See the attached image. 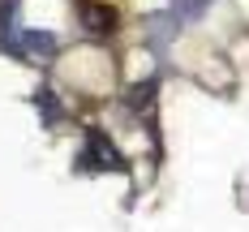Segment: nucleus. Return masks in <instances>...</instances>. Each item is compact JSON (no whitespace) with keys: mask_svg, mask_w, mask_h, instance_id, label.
I'll list each match as a JSON object with an SVG mask.
<instances>
[{"mask_svg":"<svg viewBox=\"0 0 249 232\" xmlns=\"http://www.w3.org/2000/svg\"><path fill=\"white\" fill-rule=\"evenodd\" d=\"M0 48L9 52V56H22V60H48V56L60 52V39L52 30H22L18 26V35H4L0 39Z\"/></svg>","mask_w":249,"mask_h":232,"instance_id":"nucleus-1","label":"nucleus"},{"mask_svg":"<svg viewBox=\"0 0 249 232\" xmlns=\"http://www.w3.org/2000/svg\"><path fill=\"white\" fill-rule=\"evenodd\" d=\"M77 163H82V172H121V168H124L121 151L107 142L103 129H90V133H86V151H82Z\"/></svg>","mask_w":249,"mask_h":232,"instance_id":"nucleus-2","label":"nucleus"},{"mask_svg":"<svg viewBox=\"0 0 249 232\" xmlns=\"http://www.w3.org/2000/svg\"><path fill=\"white\" fill-rule=\"evenodd\" d=\"M146 26H150V30H146L150 43H155V48H163V43H172V39H176V30H180V18L168 9V13H155Z\"/></svg>","mask_w":249,"mask_h":232,"instance_id":"nucleus-3","label":"nucleus"},{"mask_svg":"<svg viewBox=\"0 0 249 232\" xmlns=\"http://www.w3.org/2000/svg\"><path fill=\"white\" fill-rule=\"evenodd\" d=\"M206 9H211V0H172V13L180 22H198L206 18Z\"/></svg>","mask_w":249,"mask_h":232,"instance_id":"nucleus-4","label":"nucleus"},{"mask_svg":"<svg viewBox=\"0 0 249 232\" xmlns=\"http://www.w3.org/2000/svg\"><path fill=\"white\" fill-rule=\"evenodd\" d=\"M35 103H39V112H43V125H56V121L65 116L60 99H52V90H39V95H35Z\"/></svg>","mask_w":249,"mask_h":232,"instance_id":"nucleus-5","label":"nucleus"},{"mask_svg":"<svg viewBox=\"0 0 249 232\" xmlns=\"http://www.w3.org/2000/svg\"><path fill=\"white\" fill-rule=\"evenodd\" d=\"M150 90H155V82L133 86V90H129V99H124V107H129V112H142V107H150Z\"/></svg>","mask_w":249,"mask_h":232,"instance_id":"nucleus-6","label":"nucleus"},{"mask_svg":"<svg viewBox=\"0 0 249 232\" xmlns=\"http://www.w3.org/2000/svg\"><path fill=\"white\" fill-rule=\"evenodd\" d=\"M13 13H18V0H0V39H4L9 30H18V26H13Z\"/></svg>","mask_w":249,"mask_h":232,"instance_id":"nucleus-7","label":"nucleus"}]
</instances>
